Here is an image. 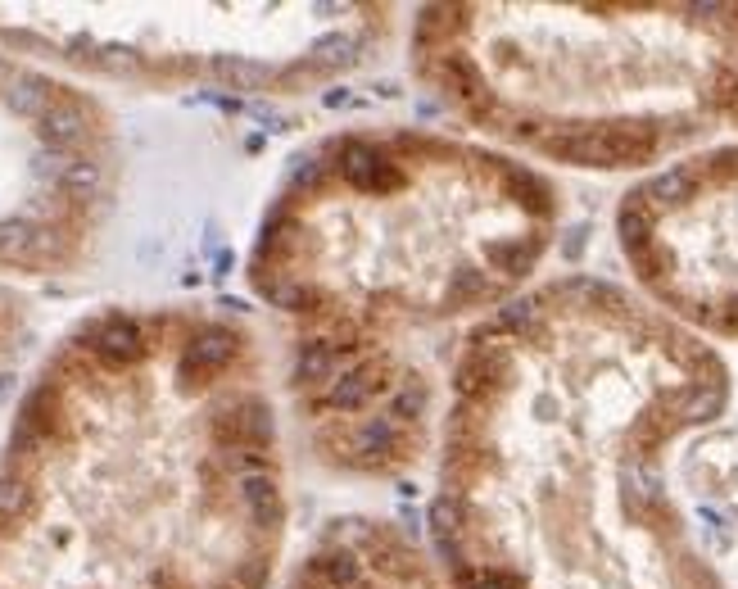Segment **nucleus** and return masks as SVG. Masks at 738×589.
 <instances>
[{
    "label": "nucleus",
    "mask_w": 738,
    "mask_h": 589,
    "mask_svg": "<svg viewBox=\"0 0 738 589\" xmlns=\"http://www.w3.org/2000/svg\"><path fill=\"white\" fill-rule=\"evenodd\" d=\"M557 222V186L472 136L349 128L308 150L267 209L250 282L290 322L313 449L349 477L417 467L444 417L435 349L526 295Z\"/></svg>",
    "instance_id": "f03ea898"
},
{
    "label": "nucleus",
    "mask_w": 738,
    "mask_h": 589,
    "mask_svg": "<svg viewBox=\"0 0 738 589\" xmlns=\"http://www.w3.org/2000/svg\"><path fill=\"white\" fill-rule=\"evenodd\" d=\"M395 27L390 5H10L0 36L64 64L141 82L304 91L367 64Z\"/></svg>",
    "instance_id": "39448f33"
},
{
    "label": "nucleus",
    "mask_w": 738,
    "mask_h": 589,
    "mask_svg": "<svg viewBox=\"0 0 738 589\" xmlns=\"http://www.w3.org/2000/svg\"><path fill=\"white\" fill-rule=\"evenodd\" d=\"M281 535L263 353L227 313L87 322L0 453V589H267Z\"/></svg>",
    "instance_id": "7ed1b4c3"
},
{
    "label": "nucleus",
    "mask_w": 738,
    "mask_h": 589,
    "mask_svg": "<svg viewBox=\"0 0 738 589\" xmlns=\"http://www.w3.org/2000/svg\"><path fill=\"white\" fill-rule=\"evenodd\" d=\"M281 589H453L421 544L381 517L331 522Z\"/></svg>",
    "instance_id": "0eeeda50"
},
{
    "label": "nucleus",
    "mask_w": 738,
    "mask_h": 589,
    "mask_svg": "<svg viewBox=\"0 0 738 589\" xmlns=\"http://www.w3.org/2000/svg\"><path fill=\"white\" fill-rule=\"evenodd\" d=\"M729 368L643 295L562 277L472 327L449 368L431 535L453 589H725L671 453Z\"/></svg>",
    "instance_id": "f257e3e1"
},
{
    "label": "nucleus",
    "mask_w": 738,
    "mask_h": 589,
    "mask_svg": "<svg viewBox=\"0 0 738 589\" xmlns=\"http://www.w3.org/2000/svg\"><path fill=\"white\" fill-rule=\"evenodd\" d=\"M412 73L503 150L657 173L738 132V5H426Z\"/></svg>",
    "instance_id": "20e7f679"
},
{
    "label": "nucleus",
    "mask_w": 738,
    "mask_h": 589,
    "mask_svg": "<svg viewBox=\"0 0 738 589\" xmlns=\"http://www.w3.org/2000/svg\"><path fill=\"white\" fill-rule=\"evenodd\" d=\"M616 241L652 308L703 340H738V141L634 182Z\"/></svg>",
    "instance_id": "423d86ee"
}]
</instances>
